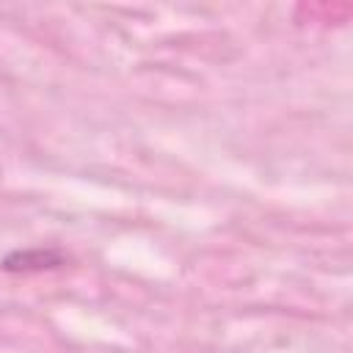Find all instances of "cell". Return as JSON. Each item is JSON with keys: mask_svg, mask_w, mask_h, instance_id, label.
I'll list each match as a JSON object with an SVG mask.
<instances>
[{"mask_svg": "<svg viewBox=\"0 0 353 353\" xmlns=\"http://www.w3.org/2000/svg\"><path fill=\"white\" fill-rule=\"evenodd\" d=\"M58 262H61V254L55 251H17L3 262V268L6 270H41V268H55Z\"/></svg>", "mask_w": 353, "mask_h": 353, "instance_id": "obj_1", "label": "cell"}]
</instances>
